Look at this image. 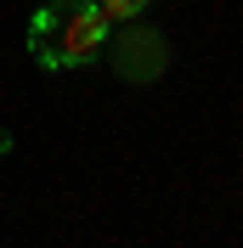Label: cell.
<instances>
[{
	"label": "cell",
	"instance_id": "3",
	"mask_svg": "<svg viewBox=\"0 0 243 248\" xmlns=\"http://www.w3.org/2000/svg\"><path fill=\"white\" fill-rule=\"evenodd\" d=\"M147 6H153V0H96V12L107 17V29H119V23H136Z\"/></svg>",
	"mask_w": 243,
	"mask_h": 248
},
{
	"label": "cell",
	"instance_id": "1",
	"mask_svg": "<svg viewBox=\"0 0 243 248\" xmlns=\"http://www.w3.org/2000/svg\"><path fill=\"white\" fill-rule=\"evenodd\" d=\"M107 17L96 12V0H57V23L51 34H29V57L46 68V74H62V68H91L107 46Z\"/></svg>",
	"mask_w": 243,
	"mask_h": 248
},
{
	"label": "cell",
	"instance_id": "4",
	"mask_svg": "<svg viewBox=\"0 0 243 248\" xmlns=\"http://www.w3.org/2000/svg\"><path fill=\"white\" fill-rule=\"evenodd\" d=\"M6 153H12V130H0V158H6Z\"/></svg>",
	"mask_w": 243,
	"mask_h": 248
},
{
	"label": "cell",
	"instance_id": "2",
	"mask_svg": "<svg viewBox=\"0 0 243 248\" xmlns=\"http://www.w3.org/2000/svg\"><path fill=\"white\" fill-rule=\"evenodd\" d=\"M102 57H107V68L119 79H130V85H153V79H164V68H170V40L153 23H119V29L107 34V46H102Z\"/></svg>",
	"mask_w": 243,
	"mask_h": 248
}]
</instances>
